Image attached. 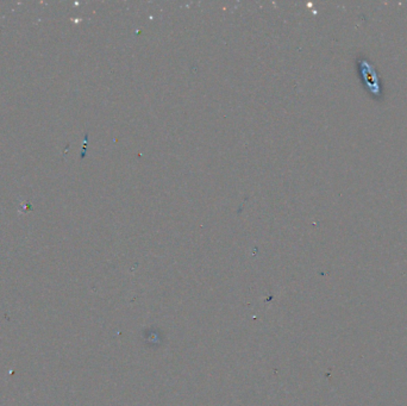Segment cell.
<instances>
[{
  "label": "cell",
  "mask_w": 407,
  "mask_h": 406,
  "mask_svg": "<svg viewBox=\"0 0 407 406\" xmlns=\"http://www.w3.org/2000/svg\"><path fill=\"white\" fill-rule=\"evenodd\" d=\"M358 76L361 80L362 86L365 88L372 98L375 100H381L383 98V88L381 79L375 67L372 65L368 58L365 56H358L356 58Z\"/></svg>",
  "instance_id": "1"
}]
</instances>
